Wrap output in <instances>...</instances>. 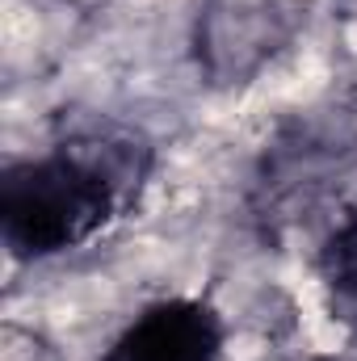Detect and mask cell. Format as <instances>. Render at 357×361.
Segmentation results:
<instances>
[{
	"instance_id": "obj_2",
	"label": "cell",
	"mask_w": 357,
	"mask_h": 361,
	"mask_svg": "<svg viewBox=\"0 0 357 361\" xmlns=\"http://www.w3.org/2000/svg\"><path fill=\"white\" fill-rule=\"evenodd\" d=\"M290 38L286 0H198L193 59L214 85H244Z\"/></svg>"
},
{
	"instance_id": "obj_4",
	"label": "cell",
	"mask_w": 357,
	"mask_h": 361,
	"mask_svg": "<svg viewBox=\"0 0 357 361\" xmlns=\"http://www.w3.org/2000/svg\"><path fill=\"white\" fill-rule=\"evenodd\" d=\"M315 277L332 319L357 336V210L337 219V227L315 248Z\"/></svg>"
},
{
	"instance_id": "obj_3",
	"label": "cell",
	"mask_w": 357,
	"mask_h": 361,
	"mask_svg": "<svg viewBox=\"0 0 357 361\" xmlns=\"http://www.w3.org/2000/svg\"><path fill=\"white\" fill-rule=\"evenodd\" d=\"M227 319L202 294H169L139 307L97 361H223Z\"/></svg>"
},
{
	"instance_id": "obj_1",
	"label": "cell",
	"mask_w": 357,
	"mask_h": 361,
	"mask_svg": "<svg viewBox=\"0 0 357 361\" xmlns=\"http://www.w3.org/2000/svg\"><path fill=\"white\" fill-rule=\"evenodd\" d=\"M152 173V147L126 130H80L0 173V244L13 265H42L118 223Z\"/></svg>"
}]
</instances>
